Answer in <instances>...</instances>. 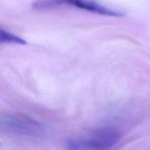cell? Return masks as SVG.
<instances>
[{"label":"cell","instance_id":"3","mask_svg":"<svg viewBox=\"0 0 150 150\" xmlns=\"http://www.w3.org/2000/svg\"><path fill=\"white\" fill-rule=\"evenodd\" d=\"M62 4L71 5L75 7L81 9V10L98 13V14L103 15V16H115V17L117 16L120 17V16H124V13L122 12L108 8V7H105L93 0H62Z\"/></svg>","mask_w":150,"mask_h":150},{"label":"cell","instance_id":"4","mask_svg":"<svg viewBox=\"0 0 150 150\" xmlns=\"http://www.w3.org/2000/svg\"><path fill=\"white\" fill-rule=\"evenodd\" d=\"M62 5V0H35L32 7L35 10H48Z\"/></svg>","mask_w":150,"mask_h":150},{"label":"cell","instance_id":"5","mask_svg":"<svg viewBox=\"0 0 150 150\" xmlns=\"http://www.w3.org/2000/svg\"><path fill=\"white\" fill-rule=\"evenodd\" d=\"M0 36H1V41L2 42H10V43H17V44H25L26 42L24 40L21 39L19 37L16 36L15 35L10 33L7 31H4L1 29L0 32Z\"/></svg>","mask_w":150,"mask_h":150},{"label":"cell","instance_id":"2","mask_svg":"<svg viewBox=\"0 0 150 150\" xmlns=\"http://www.w3.org/2000/svg\"><path fill=\"white\" fill-rule=\"evenodd\" d=\"M1 125L7 130L28 136H35L41 131L39 122L22 115L6 116L1 119Z\"/></svg>","mask_w":150,"mask_h":150},{"label":"cell","instance_id":"1","mask_svg":"<svg viewBox=\"0 0 150 150\" xmlns=\"http://www.w3.org/2000/svg\"><path fill=\"white\" fill-rule=\"evenodd\" d=\"M121 133L114 127H105L88 136L69 140L68 150H113L120 143Z\"/></svg>","mask_w":150,"mask_h":150}]
</instances>
